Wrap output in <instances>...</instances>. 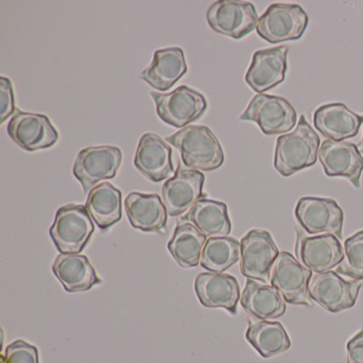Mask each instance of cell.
I'll use <instances>...</instances> for the list:
<instances>
[{
	"label": "cell",
	"mask_w": 363,
	"mask_h": 363,
	"mask_svg": "<svg viewBox=\"0 0 363 363\" xmlns=\"http://www.w3.org/2000/svg\"><path fill=\"white\" fill-rule=\"evenodd\" d=\"M320 143L318 133L306 116H301L292 133L278 138L274 158L276 171L284 177H289L301 169L313 167L318 159Z\"/></svg>",
	"instance_id": "1"
},
{
	"label": "cell",
	"mask_w": 363,
	"mask_h": 363,
	"mask_svg": "<svg viewBox=\"0 0 363 363\" xmlns=\"http://www.w3.org/2000/svg\"><path fill=\"white\" fill-rule=\"evenodd\" d=\"M167 141L179 150L184 165L196 171H214L224 163L222 146L208 127H186Z\"/></svg>",
	"instance_id": "2"
},
{
	"label": "cell",
	"mask_w": 363,
	"mask_h": 363,
	"mask_svg": "<svg viewBox=\"0 0 363 363\" xmlns=\"http://www.w3.org/2000/svg\"><path fill=\"white\" fill-rule=\"evenodd\" d=\"M94 230V223L86 207L71 203L57 211L50 235L61 254H79Z\"/></svg>",
	"instance_id": "3"
},
{
	"label": "cell",
	"mask_w": 363,
	"mask_h": 363,
	"mask_svg": "<svg viewBox=\"0 0 363 363\" xmlns=\"http://www.w3.org/2000/svg\"><path fill=\"white\" fill-rule=\"evenodd\" d=\"M309 18L299 5L273 4L259 18L257 33L271 44L297 41L307 29Z\"/></svg>",
	"instance_id": "4"
},
{
	"label": "cell",
	"mask_w": 363,
	"mask_h": 363,
	"mask_svg": "<svg viewBox=\"0 0 363 363\" xmlns=\"http://www.w3.org/2000/svg\"><path fill=\"white\" fill-rule=\"evenodd\" d=\"M240 120L256 123L267 135H286L296 126L297 116L284 97L258 94L252 97Z\"/></svg>",
	"instance_id": "5"
},
{
	"label": "cell",
	"mask_w": 363,
	"mask_h": 363,
	"mask_svg": "<svg viewBox=\"0 0 363 363\" xmlns=\"http://www.w3.org/2000/svg\"><path fill=\"white\" fill-rule=\"evenodd\" d=\"M160 120L176 128H186L201 118L208 108L207 99L199 91L182 86L173 92L150 93Z\"/></svg>",
	"instance_id": "6"
},
{
	"label": "cell",
	"mask_w": 363,
	"mask_h": 363,
	"mask_svg": "<svg viewBox=\"0 0 363 363\" xmlns=\"http://www.w3.org/2000/svg\"><path fill=\"white\" fill-rule=\"evenodd\" d=\"M240 269L248 279L271 281L272 269L279 255L271 233L262 229L248 231L241 241Z\"/></svg>",
	"instance_id": "7"
},
{
	"label": "cell",
	"mask_w": 363,
	"mask_h": 363,
	"mask_svg": "<svg viewBox=\"0 0 363 363\" xmlns=\"http://www.w3.org/2000/svg\"><path fill=\"white\" fill-rule=\"evenodd\" d=\"M295 218L309 235H333L342 239L344 213L333 199L303 197L295 207Z\"/></svg>",
	"instance_id": "8"
},
{
	"label": "cell",
	"mask_w": 363,
	"mask_h": 363,
	"mask_svg": "<svg viewBox=\"0 0 363 363\" xmlns=\"http://www.w3.org/2000/svg\"><path fill=\"white\" fill-rule=\"evenodd\" d=\"M122 150L116 146H95L82 150L74 164V176L84 193H90L99 182L112 179L122 164Z\"/></svg>",
	"instance_id": "9"
},
{
	"label": "cell",
	"mask_w": 363,
	"mask_h": 363,
	"mask_svg": "<svg viewBox=\"0 0 363 363\" xmlns=\"http://www.w3.org/2000/svg\"><path fill=\"white\" fill-rule=\"evenodd\" d=\"M360 281L344 279L337 272L314 274L309 282L311 301L327 311L337 313L354 307L360 290Z\"/></svg>",
	"instance_id": "10"
},
{
	"label": "cell",
	"mask_w": 363,
	"mask_h": 363,
	"mask_svg": "<svg viewBox=\"0 0 363 363\" xmlns=\"http://www.w3.org/2000/svg\"><path fill=\"white\" fill-rule=\"evenodd\" d=\"M207 21L216 33L241 40L257 28L259 18L252 3L220 0L210 6Z\"/></svg>",
	"instance_id": "11"
},
{
	"label": "cell",
	"mask_w": 363,
	"mask_h": 363,
	"mask_svg": "<svg viewBox=\"0 0 363 363\" xmlns=\"http://www.w3.org/2000/svg\"><path fill=\"white\" fill-rule=\"evenodd\" d=\"M312 276V272L306 269L293 255L281 252L272 269L271 284L286 303L312 306L308 290Z\"/></svg>",
	"instance_id": "12"
},
{
	"label": "cell",
	"mask_w": 363,
	"mask_h": 363,
	"mask_svg": "<svg viewBox=\"0 0 363 363\" xmlns=\"http://www.w3.org/2000/svg\"><path fill=\"white\" fill-rule=\"evenodd\" d=\"M295 255L297 260L309 271L325 273L339 267L343 261L344 248L333 235H306L297 228Z\"/></svg>",
	"instance_id": "13"
},
{
	"label": "cell",
	"mask_w": 363,
	"mask_h": 363,
	"mask_svg": "<svg viewBox=\"0 0 363 363\" xmlns=\"http://www.w3.org/2000/svg\"><path fill=\"white\" fill-rule=\"evenodd\" d=\"M10 138L27 152L52 147L59 139L58 131L44 114L18 111L8 125Z\"/></svg>",
	"instance_id": "14"
},
{
	"label": "cell",
	"mask_w": 363,
	"mask_h": 363,
	"mask_svg": "<svg viewBox=\"0 0 363 363\" xmlns=\"http://www.w3.org/2000/svg\"><path fill=\"white\" fill-rule=\"evenodd\" d=\"M318 159L327 176L346 178L354 188H360L363 158L354 144L325 140L318 150Z\"/></svg>",
	"instance_id": "15"
},
{
	"label": "cell",
	"mask_w": 363,
	"mask_h": 363,
	"mask_svg": "<svg viewBox=\"0 0 363 363\" xmlns=\"http://www.w3.org/2000/svg\"><path fill=\"white\" fill-rule=\"evenodd\" d=\"M205 175L193 169L178 167L174 177L169 178L162 188V201L167 214L179 216L203 196Z\"/></svg>",
	"instance_id": "16"
},
{
	"label": "cell",
	"mask_w": 363,
	"mask_h": 363,
	"mask_svg": "<svg viewBox=\"0 0 363 363\" xmlns=\"http://www.w3.org/2000/svg\"><path fill=\"white\" fill-rule=\"evenodd\" d=\"M288 46L267 48L255 52L245 82L252 91L263 94L279 86L288 69Z\"/></svg>",
	"instance_id": "17"
},
{
	"label": "cell",
	"mask_w": 363,
	"mask_h": 363,
	"mask_svg": "<svg viewBox=\"0 0 363 363\" xmlns=\"http://www.w3.org/2000/svg\"><path fill=\"white\" fill-rule=\"evenodd\" d=\"M173 150L156 133L142 135L135 155V167L152 182L167 180L174 174Z\"/></svg>",
	"instance_id": "18"
},
{
	"label": "cell",
	"mask_w": 363,
	"mask_h": 363,
	"mask_svg": "<svg viewBox=\"0 0 363 363\" xmlns=\"http://www.w3.org/2000/svg\"><path fill=\"white\" fill-rule=\"evenodd\" d=\"M195 292L206 308H223L237 314L241 298L239 282L233 276L223 273H201L195 279Z\"/></svg>",
	"instance_id": "19"
},
{
	"label": "cell",
	"mask_w": 363,
	"mask_h": 363,
	"mask_svg": "<svg viewBox=\"0 0 363 363\" xmlns=\"http://www.w3.org/2000/svg\"><path fill=\"white\" fill-rule=\"evenodd\" d=\"M363 116L350 111L344 104H328L315 110L313 124L323 137L341 142L358 135Z\"/></svg>",
	"instance_id": "20"
},
{
	"label": "cell",
	"mask_w": 363,
	"mask_h": 363,
	"mask_svg": "<svg viewBox=\"0 0 363 363\" xmlns=\"http://www.w3.org/2000/svg\"><path fill=\"white\" fill-rule=\"evenodd\" d=\"M188 72L184 50L179 48L157 50L150 67L140 78L157 91H169Z\"/></svg>",
	"instance_id": "21"
},
{
	"label": "cell",
	"mask_w": 363,
	"mask_h": 363,
	"mask_svg": "<svg viewBox=\"0 0 363 363\" xmlns=\"http://www.w3.org/2000/svg\"><path fill=\"white\" fill-rule=\"evenodd\" d=\"M125 210L133 228L144 233L165 230L167 211L159 195L130 193L125 199Z\"/></svg>",
	"instance_id": "22"
},
{
	"label": "cell",
	"mask_w": 363,
	"mask_h": 363,
	"mask_svg": "<svg viewBox=\"0 0 363 363\" xmlns=\"http://www.w3.org/2000/svg\"><path fill=\"white\" fill-rule=\"evenodd\" d=\"M240 301L243 309L259 320H274L286 311V301L277 289L252 279L246 281Z\"/></svg>",
	"instance_id": "23"
},
{
	"label": "cell",
	"mask_w": 363,
	"mask_h": 363,
	"mask_svg": "<svg viewBox=\"0 0 363 363\" xmlns=\"http://www.w3.org/2000/svg\"><path fill=\"white\" fill-rule=\"evenodd\" d=\"M52 272L69 293L84 292L101 284L88 257L79 254L59 255Z\"/></svg>",
	"instance_id": "24"
},
{
	"label": "cell",
	"mask_w": 363,
	"mask_h": 363,
	"mask_svg": "<svg viewBox=\"0 0 363 363\" xmlns=\"http://www.w3.org/2000/svg\"><path fill=\"white\" fill-rule=\"evenodd\" d=\"M184 220L194 225L206 238L228 237L231 222L228 208L222 201L201 199L191 208Z\"/></svg>",
	"instance_id": "25"
},
{
	"label": "cell",
	"mask_w": 363,
	"mask_h": 363,
	"mask_svg": "<svg viewBox=\"0 0 363 363\" xmlns=\"http://www.w3.org/2000/svg\"><path fill=\"white\" fill-rule=\"evenodd\" d=\"M86 207L95 224L107 230L122 220V192L109 182H103L89 193Z\"/></svg>",
	"instance_id": "26"
},
{
	"label": "cell",
	"mask_w": 363,
	"mask_h": 363,
	"mask_svg": "<svg viewBox=\"0 0 363 363\" xmlns=\"http://www.w3.org/2000/svg\"><path fill=\"white\" fill-rule=\"evenodd\" d=\"M245 337L248 343L265 359L282 354L291 347L288 333L279 322L250 320Z\"/></svg>",
	"instance_id": "27"
},
{
	"label": "cell",
	"mask_w": 363,
	"mask_h": 363,
	"mask_svg": "<svg viewBox=\"0 0 363 363\" xmlns=\"http://www.w3.org/2000/svg\"><path fill=\"white\" fill-rule=\"evenodd\" d=\"M206 242L207 238L194 225L182 223L176 227L167 248L180 267H195L201 263Z\"/></svg>",
	"instance_id": "28"
},
{
	"label": "cell",
	"mask_w": 363,
	"mask_h": 363,
	"mask_svg": "<svg viewBox=\"0 0 363 363\" xmlns=\"http://www.w3.org/2000/svg\"><path fill=\"white\" fill-rule=\"evenodd\" d=\"M241 259V242L235 238H210L203 246L201 264L212 273H223Z\"/></svg>",
	"instance_id": "29"
},
{
	"label": "cell",
	"mask_w": 363,
	"mask_h": 363,
	"mask_svg": "<svg viewBox=\"0 0 363 363\" xmlns=\"http://www.w3.org/2000/svg\"><path fill=\"white\" fill-rule=\"evenodd\" d=\"M343 248V261L337 267V273L360 281L363 279V230L347 238Z\"/></svg>",
	"instance_id": "30"
},
{
	"label": "cell",
	"mask_w": 363,
	"mask_h": 363,
	"mask_svg": "<svg viewBox=\"0 0 363 363\" xmlns=\"http://www.w3.org/2000/svg\"><path fill=\"white\" fill-rule=\"evenodd\" d=\"M1 363H39V352L35 346L18 340L7 346Z\"/></svg>",
	"instance_id": "31"
},
{
	"label": "cell",
	"mask_w": 363,
	"mask_h": 363,
	"mask_svg": "<svg viewBox=\"0 0 363 363\" xmlns=\"http://www.w3.org/2000/svg\"><path fill=\"white\" fill-rule=\"evenodd\" d=\"M16 110L13 88L11 80L6 77L0 78V123L4 124Z\"/></svg>",
	"instance_id": "32"
},
{
	"label": "cell",
	"mask_w": 363,
	"mask_h": 363,
	"mask_svg": "<svg viewBox=\"0 0 363 363\" xmlns=\"http://www.w3.org/2000/svg\"><path fill=\"white\" fill-rule=\"evenodd\" d=\"M346 352L347 363H363V328L348 340Z\"/></svg>",
	"instance_id": "33"
},
{
	"label": "cell",
	"mask_w": 363,
	"mask_h": 363,
	"mask_svg": "<svg viewBox=\"0 0 363 363\" xmlns=\"http://www.w3.org/2000/svg\"><path fill=\"white\" fill-rule=\"evenodd\" d=\"M361 146H362V152H363V138H362V142H361Z\"/></svg>",
	"instance_id": "34"
}]
</instances>
